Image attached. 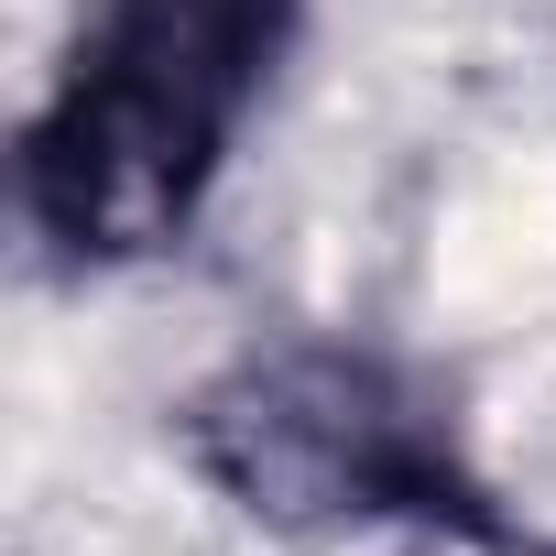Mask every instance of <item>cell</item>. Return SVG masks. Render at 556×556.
<instances>
[{"label": "cell", "instance_id": "1", "mask_svg": "<svg viewBox=\"0 0 556 556\" xmlns=\"http://www.w3.org/2000/svg\"><path fill=\"white\" fill-rule=\"evenodd\" d=\"M285 23L295 0H110V23L77 45L23 142V197L45 240L77 262L164 251L197 218L240 110L262 99Z\"/></svg>", "mask_w": 556, "mask_h": 556}, {"label": "cell", "instance_id": "2", "mask_svg": "<svg viewBox=\"0 0 556 556\" xmlns=\"http://www.w3.org/2000/svg\"><path fill=\"white\" fill-rule=\"evenodd\" d=\"M197 458L229 502L273 513V523H480V491L447 458V426L350 350H273L240 361L207 404H197Z\"/></svg>", "mask_w": 556, "mask_h": 556}]
</instances>
